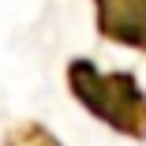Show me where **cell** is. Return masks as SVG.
Instances as JSON below:
<instances>
[{
	"label": "cell",
	"mask_w": 146,
	"mask_h": 146,
	"mask_svg": "<svg viewBox=\"0 0 146 146\" xmlns=\"http://www.w3.org/2000/svg\"><path fill=\"white\" fill-rule=\"evenodd\" d=\"M71 79H75V94L90 105L98 116L112 120L116 127L139 131V124L131 120V116H146V101H142V94L135 90V82H131L127 75L98 79L90 64H75V68H71Z\"/></svg>",
	"instance_id": "obj_1"
}]
</instances>
